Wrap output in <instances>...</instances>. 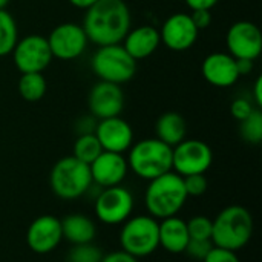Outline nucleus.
<instances>
[{"mask_svg": "<svg viewBox=\"0 0 262 262\" xmlns=\"http://www.w3.org/2000/svg\"><path fill=\"white\" fill-rule=\"evenodd\" d=\"M91 68L98 80L124 84L130 81L137 72V60H134L123 45L98 46L91 60Z\"/></svg>", "mask_w": 262, "mask_h": 262, "instance_id": "6", "label": "nucleus"}, {"mask_svg": "<svg viewBox=\"0 0 262 262\" xmlns=\"http://www.w3.org/2000/svg\"><path fill=\"white\" fill-rule=\"evenodd\" d=\"M253 98H255V103L258 106V109L262 107V77L259 75L253 84Z\"/></svg>", "mask_w": 262, "mask_h": 262, "instance_id": "38", "label": "nucleus"}, {"mask_svg": "<svg viewBox=\"0 0 262 262\" xmlns=\"http://www.w3.org/2000/svg\"><path fill=\"white\" fill-rule=\"evenodd\" d=\"M11 54L14 66L21 74L43 72L54 58L46 37L38 34H29L18 38Z\"/></svg>", "mask_w": 262, "mask_h": 262, "instance_id": "10", "label": "nucleus"}, {"mask_svg": "<svg viewBox=\"0 0 262 262\" xmlns=\"http://www.w3.org/2000/svg\"><path fill=\"white\" fill-rule=\"evenodd\" d=\"M157 138L170 147H175L187 135V123L184 117L178 112H164L160 115L155 124Z\"/></svg>", "mask_w": 262, "mask_h": 262, "instance_id": "22", "label": "nucleus"}, {"mask_svg": "<svg viewBox=\"0 0 262 262\" xmlns=\"http://www.w3.org/2000/svg\"><path fill=\"white\" fill-rule=\"evenodd\" d=\"M46 40L52 57L64 61L81 57L89 43L83 26L74 21L57 25L49 32Z\"/></svg>", "mask_w": 262, "mask_h": 262, "instance_id": "11", "label": "nucleus"}, {"mask_svg": "<svg viewBox=\"0 0 262 262\" xmlns=\"http://www.w3.org/2000/svg\"><path fill=\"white\" fill-rule=\"evenodd\" d=\"M17 89L25 101L37 103L45 97L48 91V83L41 72H29V74H21L17 83Z\"/></svg>", "mask_w": 262, "mask_h": 262, "instance_id": "23", "label": "nucleus"}, {"mask_svg": "<svg viewBox=\"0 0 262 262\" xmlns=\"http://www.w3.org/2000/svg\"><path fill=\"white\" fill-rule=\"evenodd\" d=\"M101 152H103V147L100 141L97 140L95 134L78 135L72 147V157H75L84 164H91Z\"/></svg>", "mask_w": 262, "mask_h": 262, "instance_id": "25", "label": "nucleus"}, {"mask_svg": "<svg viewBox=\"0 0 262 262\" xmlns=\"http://www.w3.org/2000/svg\"><path fill=\"white\" fill-rule=\"evenodd\" d=\"M126 160L137 177L150 181L172 170V147L158 138H144L130 146Z\"/></svg>", "mask_w": 262, "mask_h": 262, "instance_id": "4", "label": "nucleus"}, {"mask_svg": "<svg viewBox=\"0 0 262 262\" xmlns=\"http://www.w3.org/2000/svg\"><path fill=\"white\" fill-rule=\"evenodd\" d=\"M204 80L215 88H230L239 80L236 60L229 52H212L201 64Z\"/></svg>", "mask_w": 262, "mask_h": 262, "instance_id": "18", "label": "nucleus"}, {"mask_svg": "<svg viewBox=\"0 0 262 262\" xmlns=\"http://www.w3.org/2000/svg\"><path fill=\"white\" fill-rule=\"evenodd\" d=\"M158 239L160 247H163L166 252L172 255L184 253L190 239L187 232V223L178 218L177 215L161 220V223H158Z\"/></svg>", "mask_w": 262, "mask_h": 262, "instance_id": "20", "label": "nucleus"}, {"mask_svg": "<svg viewBox=\"0 0 262 262\" xmlns=\"http://www.w3.org/2000/svg\"><path fill=\"white\" fill-rule=\"evenodd\" d=\"M190 17H192V21L195 23V26L203 31V29H207L213 20V15H212V11L209 9H198V11H192L190 12Z\"/></svg>", "mask_w": 262, "mask_h": 262, "instance_id": "33", "label": "nucleus"}, {"mask_svg": "<svg viewBox=\"0 0 262 262\" xmlns=\"http://www.w3.org/2000/svg\"><path fill=\"white\" fill-rule=\"evenodd\" d=\"M229 54L236 60H256L262 52V32L258 25L249 20L235 21L226 35Z\"/></svg>", "mask_w": 262, "mask_h": 262, "instance_id": "12", "label": "nucleus"}, {"mask_svg": "<svg viewBox=\"0 0 262 262\" xmlns=\"http://www.w3.org/2000/svg\"><path fill=\"white\" fill-rule=\"evenodd\" d=\"M88 107L97 120L121 115L124 109V92L121 86L98 80L89 91Z\"/></svg>", "mask_w": 262, "mask_h": 262, "instance_id": "14", "label": "nucleus"}, {"mask_svg": "<svg viewBox=\"0 0 262 262\" xmlns=\"http://www.w3.org/2000/svg\"><path fill=\"white\" fill-rule=\"evenodd\" d=\"M94 134L106 152L124 154L134 144L132 126L120 115L98 120Z\"/></svg>", "mask_w": 262, "mask_h": 262, "instance_id": "16", "label": "nucleus"}, {"mask_svg": "<svg viewBox=\"0 0 262 262\" xmlns=\"http://www.w3.org/2000/svg\"><path fill=\"white\" fill-rule=\"evenodd\" d=\"M212 229H213V221L204 215L193 216L187 223V232L190 239L212 241Z\"/></svg>", "mask_w": 262, "mask_h": 262, "instance_id": "28", "label": "nucleus"}, {"mask_svg": "<svg viewBox=\"0 0 262 262\" xmlns=\"http://www.w3.org/2000/svg\"><path fill=\"white\" fill-rule=\"evenodd\" d=\"M18 40L17 21L11 12L0 9V57L9 55Z\"/></svg>", "mask_w": 262, "mask_h": 262, "instance_id": "24", "label": "nucleus"}, {"mask_svg": "<svg viewBox=\"0 0 262 262\" xmlns=\"http://www.w3.org/2000/svg\"><path fill=\"white\" fill-rule=\"evenodd\" d=\"M103 256V250L98 246H95L94 243H88L74 246L69 252L68 259L69 262H101Z\"/></svg>", "mask_w": 262, "mask_h": 262, "instance_id": "27", "label": "nucleus"}, {"mask_svg": "<svg viewBox=\"0 0 262 262\" xmlns=\"http://www.w3.org/2000/svg\"><path fill=\"white\" fill-rule=\"evenodd\" d=\"M220 0H184V3L187 5V8L190 11H198V9H209L212 11Z\"/></svg>", "mask_w": 262, "mask_h": 262, "instance_id": "35", "label": "nucleus"}, {"mask_svg": "<svg viewBox=\"0 0 262 262\" xmlns=\"http://www.w3.org/2000/svg\"><path fill=\"white\" fill-rule=\"evenodd\" d=\"M72 6H75V8H78V9H88V8H91L94 3H97L98 0H68Z\"/></svg>", "mask_w": 262, "mask_h": 262, "instance_id": "39", "label": "nucleus"}, {"mask_svg": "<svg viewBox=\"0 0 262 262\" xmlns=\"http://www.w3.org/2000/svg\"><path fill=\"white\" fill-rule=\"evenodd\" d=\"M183 183H184L187 196H201L207 192V187H209V183L204 173L183 177Z\"/></svg>", "mask_w": 262, "mask_h": 262, "instance_id": "29", "label": "nucleus"}, {"mask_svg": "<svg viewBox=\"0 0 262 262\" xmlns=\"http://www.w3.org/2000/svg\"><path fill=\"white\" fill-rule=\"evenodd\" d=\"M134 195L126 187L114 186L101 189L95 198L94 212L98 221L106 226L123 224L134 212Z\"/></svg>", "mask_w": 262, "mask_h": 262, "instance_id": "8", "label": "nucleus"}, {"mask_svg": "<svg viewBox=\"0 0 262 262\" xmlns=\"http://www.w3.org/2000/svg\"><path fill=\"white\" fill-rule=\"evenodd\" d=\"M213 163L210 146L201 140H183L172 147V170L180 177L206 173Z\"/></svg>", "mask_w": 262, "mask_h": 262, "instance_id": "9", "label": "nucleus"}, {"mask_svg": "<svg viewBox=\"0 0 262 262\" xmlns=\"http://www.w3.org/2000/svg\"><path fill=\"white\" fill-rule=\"evenodd\" d=\"M101 262H138V259L121 250V252H112V253L104 255Z\"/></svg>", "mask_w": 262, "mask_h": 262, "instance_id": "36", "label": "nucleus"}, {"mask_svg": "<svg viewBox=\"0 0 262 262\" xmlns=\"http://www.w3.org/2000/svg\"><path fill=\"white\" fill-rule=\"evenodd\" d=\"M253 111H255L253 104L249 100H246V98H236L230 104V114L238 121H243L244 118H247Z\"/></svg>", "mask_w": 262, "mask_h": 262, "instance_id": "32", "label": "nucleus"}, {"mask_svg": "<svg viewBox=\"0 0 262 262\" xmlns=\"http://www.w3.org/2000/svg\"><path fill=\"white\" fill-rule=\"evenodd\" d=\"M253 229V216L246 207L229 206L213 220L212 243L216 247L238 252L250 243Z\"/></svg>", "mask_w": 262, "mask_h": 262, "instance_id": "3", "label": "nucleus"}, {"mask_svg": "<svg viewBox=\"0 0 262 262\" xmlns=\"http://www.w3.org/2000/svg\"><path fill=\"white\" fill-rule=\"evenodd\" d=\"M236 60V58H235ZM236 66H238V72L239 75H247L255 69V61L253 60H236Z\"/></svg>", "mask_w": 262, "mask_h": 262, "instance_id": "37", "label": "nucleus"}, {"mask_svg": "<svg viewBox=\"0 0 262 262\" xmlns=\"http://www.w3.org/2000/svg\"><path fill=\"white\" fill-rule=\"evenodd\" d=\"M121 250L134 258H146L160 247L158 221L150 215L130 216L120 232Z\"/></svg>", "mask_w": 262, "mask_h": 262, "instance_id": "7", "label": "nucleus"}, {"mask_svg": "<svg viewBox=\"0 0 262 262\" xmlns=\"http://www.w3.org/2000/svg\"><path fill=\"white\" fill-rule=\"evenodd\" d=\"M158 31L161 43L173 52H184L190 49L196 43L200 34V29L187 12H175L169 15Z\"/></svg>", "mask_w": 262, "mask_h": 262, "instance_id": "13", "label": "nucleus"}, {"mask_svg": "<svg viewBox=\"0 0 262 262\" xmlns=\"http://www.w3.org/2000/svg\"><path fill=\"white\" fill-rule=\"evenodd\" d=\"M160 45H161L160 31L152 25H141L137 28H130L126 37L123 38V48L137 61L150 57L158 49Z\"/></svg>", "mask_w": 262, "mask_h": 262, "instance_id": "19", "label": "nucleus"}, {"mask_svg": "<svg viewBox=\"0 0 262 262\" xmlns=\"http://www.w3.org/2000/svg\"><path fill=\"white\" fill-rule=\"evenodd\" d=\"M97 118L94 115H86V117H81L78 121H77V129L80 132V135L83 134H94L95 130V126H97Z\"/></svg>", "mask_w": 262, "mask_h": 262, "instance_id": "34", "label": "nucleus"}, {"mask_svg": "<svg viewBox=\"0 0 262 262\" xmlns=\"http://www.w3.org/2000/svg\"><path fill=\"white\" fill-rule=\"evenodd\" d=\"M92 184L89 164L72 155L58 160L49 173L51 190L61 200H77L86 195Z\"/></svg>", "mask_w": 262, "mask_h": 262, "instance_id": "5", "label": "nucleus"}, {"mask_svg": "<svg viewBox=\"0 0 262 262\" xmlns=\"http://www.w3.org/2000/svg\"><path fill=\"white\" fill-rule=\"evenodd\" d=\"M203 262H241L236 252L227 250V249H221L213 246L212 250L209 252V255L203 259Z\"/></svg>", "mask_w": 262, "mask_h": 262, "instance_id": "31", "label": "nucleus"}, {"mask_svg": "<svg viewBox=\"0 0 262 262\" xmlns=\"http://www.w3.org/2000/svg\"><path fill=\"white\" fill-rule=\"evenodd\" d=\"M81 26L94 45H118L132 28L130 9L124 0H98L86 9Z\"/></svg>", "mask_w": 262, "mask_h": 262, "instance_id": "1", "label": "nucleus"}, {"mask_svg": "<svg viewBox=\"0 0 262 262\" xmlns=\"http://www.w3.org/2000/svg\"><path fill=\"white\" fill-rule=\"evenodd\" d=\"M60 221H61L63 239H66L72 246L88 244L95 239L97 227L89 216L83 213H71Z\"/></svg>", "mask_w": 262, "mask_h": 262, "instance_id": "21", "label": "nucleus"}, {"mask_svg": "<svg viewBox=\"0 0 262 262\" xmlns=\"http://www.w3.org/2000/svg\"><path fill=\"white\" fill-rule=\"evenodd\" d=\"M8 5H9V0H0V9H6Z\"/></svg>", "mask_w": 262, "mask_h": 262, "instance_id": "40", "label": "nucleus"}, {"mask_svg": "<svg viewBox=\"0 0 262 262\" xmlns=\"http://www.w3.org/2000/svg\"><path fill=\"white\" fill-rule=\"evenodd\" d=\"M91 177L92 183L100 189L120 186L127 177V160L123 154L106 152L103 150L91 164Z\"/></svg>", "mask_w": 262, "mask_h": 262, "instance_id": "17", "label": "nucleus"}, {"mask_svg": "<svg viewBox=\"0 0 262 262\" xmlns=\"http://www.w3.org/2000/svg\"><path fill=\"white\" fill-rule=\"evenodd\" d=\"M239 127L241 137L244 141L250 144H259L262 141V112L261 109H255L247 118H244Z\"/></svg>", "mask_w": 262, "mask_h": 262, "instance_id": "26", "label": "nucleus"}, {"mask_svg": "<svg viewBox=\"0 0 262 262\" xmlns=\"http://www.w3.org/2000/svg\"><path fill=\"white\" fill-rule=\"evenodd\" d=\"M187 198L183 177L170 170L149 181L144 192V206L150 216L164 220L178 215Z\"/></svg>", "mask_w": 262, "mask_h": 262, "instance_id": "2", "label": "nucleus"}, {"mask_svg": "<svg viewBox=\"0 0 262 262\" xmlns=\"http://www.w3.org/2000/svg\"><path fill=\"white\" fill-rule=\"evenodd\" d=\"M61 241V221L52 215H41L28 227L26 244L37 255H48L54 252Z\"/></svg>", "mask_w": 262, "mask_h": 262, "instance_id": "15", "label": "nucleus"}, {"mask_svg": "<svg viewBox=\"0 0 262 262\" xmlns=\"http://www.w3.org/2000/svg\"><path fill=\"white\" fill-rule=\"evenodd\" d=\"M213 243L212 241H203V239H189L187 247L184 250V253H187L190 258L196 259V261H203L209 252L212 250Z\"/></svg>", "mask_w": 262, "mask_h": 262, "instance_id": "30", "label": "nucleus"}]
</instances>
